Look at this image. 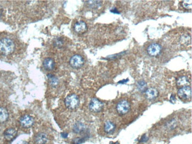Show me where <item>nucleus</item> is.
<instances>
[{"label": "nucleus", "mask_w": 192, "mask_h": 144, "mask_svg": "<svg viewBox=\"0 0 192 144\" xmlns=\"http://www.w3.org/2000/svg\"><path fill=\"white\" fill-rule=\"evenodd\" d=\"M14 49L15 45L11 39L4 38L0 40V54L9 55L14 51Z\"/></svg>", "instance_id": "1"}, {"label": "nucleus", "mask_w": 192, "mask_h": 144, "mask_svg": "<svg viewBox=\"0 0 192 144\" xmlns=\"http://www.w3.org/2000/svg\"><path fill=\"white\" fill-rule=\"evenodd\" d=\"M65 105L69 109L73 110L78 108L79 105V98L75 94L68 95L64 100Z\"/></svg>", "instance_id": "2"}, {"label": "nucleus", "mask_w": 192, "mask_h": 144, "mask_svg": "<svg viewBox=\"0 0 192 144\" xmlns=\"http://www.w3.org/2000/svg\"><path fill=\"white\" fill-rule=\"evenodd\" d=\"M130 108H131L130 103L126 100H121L118 103L116 107L117 112L121 115L127 113L129 111Z\"/></svg>", "instance_id": "3"}, {"label": "nucleus", "mask_w": 192, "mask_h": 144, "mask_svg": "<svg viewBox=\"0 0 192 144\" xmlns=\"http://www.w3.org/2000/svg\"><path fill=\"white\" fill-rule=\"evenodd\" d=\"M177 93L180 99H189L192 97V89L189 86H185L180 88L178 90Z\"/></svg>", "instance_id": "4"}, {"label": "nucleus", "mask_w": 192, "mask_h": 144, "mask_svg": "<svg viewBox=\"0 0 192 144\" xmlns=\"http://www.w3.org/2000/svg\"><path fill=\"white\" fill-rule=\"evenodd\" d=\"M70 65L74 69H79L84 64V59L81 55H74L70 59Z\"/></svg>", "instance_id": "5"}, {"label": "nucleus", "mask_w": 192, "mask_h": 144, "mask_svg": "<svg viewBox=\"0 0 192 144\" xmlns=\"http://www.w3.org/2000/svg\"><path fill=\"white\" fill-rule=\"evenodd\" d=\"M89 109L93 112H100L103 109V103L96 98H93L89 105Z\"/></svg>", "instance_id": "6"}, {"label": "nucleus", "mask_w": 192, "mask_h": 144, "mask_svg": "<svg viewBox=\"0 0 192 144\" xmlns=\"http://www.w3.org/2000/svg\"><path fill=\"white\" fill-rule=\"evenodd\" d=\"M20 124L23 128H28L33 125L34 123V120L33 117H31L30 115H24L20 117Z\"/></svg>", "instance_id": "7"}, {"label": "nucleus", "mask_w": 192, "mask_h": 144, "mask_svg": "<svg viewBox=\"0 0 192 144\" xmlns=\"http://www.w3.org/2000/svg\"><path fill=\"white\" fill-rule=\"evenodd\" d=\"M162 47L159 44L153 43L147 48V52L148 54L153 57L157 56L161 52Z\"/></svg>", "instance_id": "8"}, {"label": "nucleus", "mask_w": 192, "mask_h": 144, "mask_svg": "<svg viewBox=\"0 0 192 144\" xmlns=\"http://www.w3.org/2000/svg\"><path fill=\"white\" fill-rule=\"evenodd\" d=\"M87 24L83 21L77 22L74 26V30L75 32L79 34H82L87 30Z\"/></svg>", "instance_id": "9"}, {"label": "nucleus", "mask_w": 192, "mask_h": 144, "mask_svg": "<svg viewBox=\"0 0 192 144\" xmlns=\"http://www.w3.org/2000/svg\"><path fill=\"white\" fill-rule=\"evenodd\" d=\"M145 95L147 99L148 100H154L157 98L159 95L158 91L156 88H151L147 89L145 92Z\"/></svg>", "instance_id": "10"}, {"label": "nucleus", "mask_w": 192, "mask_h": 144, "mask_svg": "<svg viewBox=\"0 0 192 144\" xmlns=\"http://www.w3.org/2000/svg\"><path fill=\"white\" fill-rule=\"evenodd\" d=\"M16 135L17 131L14 128H9L6 129L4 132V136L5 138L8 141H11L14 139Z\"/></svg>", "instance_id": "11"}, {"label": "nucleus", "mask_w": 192, "mask_h": 144, "mask_svg": "<svg viewBox=\"0 0 192 144\" xmlns=\"http://www.w3.org/2000/svg\"><path fill=\"white\" fill-rule=\"evenodd\" d=\"M115 124L111 121H107L104 125V131L107 134H112L115 131Z\"/></svg>", "instance_id": "12"}, {"label": "nucleus", "mask_w": 192, "mask_h": 144, "mask_svg": "<svg viewBox=\"0 0 192 144\" xmlns=\"http://www.w3.org/2000/svg\"><path fill=\"white\" fill-rule=\"evenodd\" d=\"M43 64L47 70H52L55 67V63L52 59L46 58L43 61Z\"/></svg>", "instance_id": "13"}, {"label": "nucleus", "mask_w": 192, "mask_h": 144, "mask_svg": "<svg viewBox=\"0 0 192 144\" xmlns=\"http://www.w3.org/2000/svg\"><path fill=\"white\" fill-rule=\"evenodd\" d=\"M34 141L36 144H45L47 142V136L44 133H39L36 136Z\"/></svg>", "instance_id": "14"}, {"label": "nucleus", "mask_w": 192, "mask_h": 144, "mask_svg": "<svg viewBox=\"0 0 192 144\" xmlns=\"http://www.w3.org/2000/svg\"><path fill=\"white\" fill-rule=\"evenodd\" d=\"M86 129V126L82 122H76L73 128V132L76 134H81Z\"/></svg>", "instance_id": "15"}, {"label": "nucleus", "mask_w": 192, "mask_h": 144, "mask_svg": "<svg viewBox=\"0 0 192 144\" xmlns=\"http://www.w3.org/2000/svg\"><path fill=\"white\" fill-rule=\"evenodd\" d=\"M9 113L7 109L4 108H0V122L3 123L7 121L9 118Z\"/></svg>", "instance_id": "16"}, {"label": "nucleus", "mask_w": 192, "mask_h": 144, "mask_svg": "<svg viewBox=\"0 0 192 144\" xmlns=\"http://www.w3.org/2000/svg\"><path fill=\"white\" fill-rule=\"evenodd\" d=\"M189 83V81L186 76H181L177 80V85L178 86H185Z\"/></svg>", "instance_id": "17"}, {"label": "nucleus", "mask_w": 192, "mask_h": 144, "mask_svg": "<svg viewBox=\"0 0 192 144\" xmlns=\"http://www.w3.org/2000/svg\"><path fill=\"white\" fill-rule=\"evenodd\" d=\"M147 85L146 82V81H138L137 83V88L138 90L142 92H145L146 90L147 89Z\"/></svg>", "instance_id": "18"}, {"label": "nucleus", "mask_w": 192, "mask_h": 144, "mask_svg": "<svg viewBox=\"0 0 192 144\" xmlns=\"http://www.w3.org/2000/svg\"><path fill=\"white\" fill-rule=\"evenodd\" d=\"M47 77L50 81V83L52 86H56L58 84V79L52 74L47 75Z\"/></svg>", "instance_id": "19"}, {"label": "nucleus", "mask_w": 192, "mask_h": 144, "mask_svg": "<svg viewBox=\"0 0 192 144\" xmlns=\"http://www.w3.org/2000/svg\"><path fill=\"white\" fill-rule=\"evenodd\" d=\"M88 4L89 6L91 8H98L101 6V1H87Z\"/></svg>", "instance_id": "20"}, {"label": "nucleus", "mask_w": 192, "mask_h": 144, "mask_svg": "<svg viewBox=\"0 0 192 144\" xmlns=\"http://www.w3.org/2000/svg\"><path fill=\"white\" fill-rule=\"evenodd\" d=\"M63 45V40L61 38H58L55 41V45L60 48Z\"/></svg>", "instance_id": "21"}, {"label": "nucleus", "mask_w": 192, "mask_h": 144, "mask_svg": "<svg viewBox=\"0 0 192 144\" xmlns=\"http://www.w3.org/2000/svg\"><path fill=\"white\" fill-rule=\"evenodd\" d=\"M85 138H75L74 140H73V144H82L84 142H85Z\"/></svg>", "instance_id": "22"}, {"label": "nucleus", "mask_w": 192, "mask_h": 144, "mask_svg": "<svg viewBox=\"0 0 192 144\" xmlns=\"http://www.w3.org/2000/svg\"><path fill=\"white\" fill-rule=\"evenodd\" d=\"M147 140H148V137L146 135H144L143 136H142L141 140H140V142H146Z\"/></svg>", "instance_id": "23"}, {"label": "nucleus", "mask_w": 192, "mask_h": 144, "mask_svg": "<svg viewBox=\"0 0 192 144\" xmlns=\"http://www.w3.org/2000/svg\"><path fill=\"white\" fill-rule=\"evenodd\" d=\"M191 4L192 3H190V5H189V3H187V2H184L183 3V6H184V7H185V8H187V9H189V8H191L192 7V5H191Z\"/></svg>", "instance_id": "24"}, {"label": "nucleus", "mask_w": 192, "mask_h": 144, "mask_svg": "<svg viewBox=\"0 0 192 144\" xmlns=\"http://www.w3.org/2000/svg\"><path fill=\"white\" fill-rule=\"evenodd\" d=\"M110 12L112 13H115V14H120L119 13V11L117 10V9L116 8H114V9H110Z\"/></svg>", "instance_id": "25"}, {"label": "nucleus", "mask_w": 192, "mask_h": 144, "mask_svg": "<svg viewBox=\"0 0 192 144\" xmlns=\"http://www.w3.org/2000/svg\"><path fill=\"white\" fill-rule=\"evenodd\" d=\"M170 100H171V102H174L176 101V98H175V96H174V95H172L171 96Z\"/></svg>", "instance_id": "26"}, {"label": "nucleus", "mask_w": 192, "mask_h": 144, "mask_svg": "<svg viewBox=\"0 0 192 144\" xmlns=\"http://www.w3.org/2000/svg\"><path fill=\"white\" fill-rule=\"evenodd\" d=\"M128 79H126V80H122V81H119L118 82V83H127V81H128Z\"/></svg>", "instance_id": "27"}, {"label": "nucleus", "mask_w": 192, "mask_h": 144, "mask_svg": "<svg viewBox=\"0 0 192 144\" xmlns=\"http://www.w3.org/2000/svg\"><path fill=\"white\" fill-rule=\"evenodd\" d=\"M67 134H66V133H62V136L63 137V138H67Z\"/></svg>", "instance_id": "28"}, {"label": "nucleus", "mask_w": 192, "mask_h": 144, "mask_svg": "<svg viewBox=\"0 0 192 144\" xmlns=\"http://www.w3.org/2000/svg\"><path fill=\"white\" fill-rule=\"evenodd\" d=\"M21 144H28L27 142H24V141H23V142H21Z\"/></svg>", "instance_id": "29"}]
</instances>
